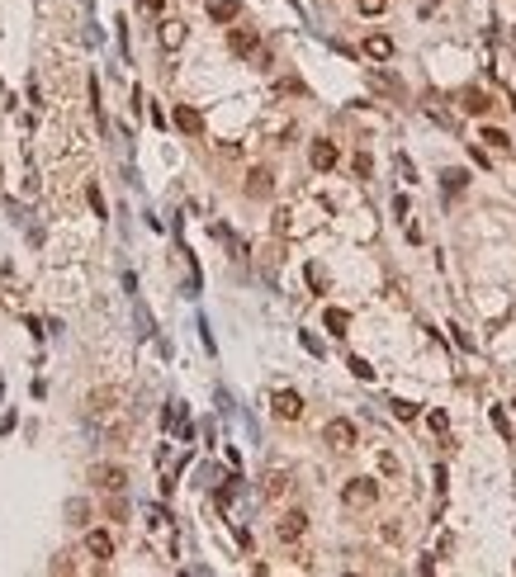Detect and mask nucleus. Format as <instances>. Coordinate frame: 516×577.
Returning a JSON list of instances; mask_svg holds the SVG:
<instances>
[{"label":"nucleus","mask_w":516,"mask_h":577,"mask_svg":"<svg viewBox=\"0 0 516 577\" xmlns=\"http://www.w3.org/2000/svg\"><path fill=\"white\" fill-rule=\"evenodd\" d=\"M440 180H445V189H450V194H460V189H464V180H469V175H464V171H445Z\"/></svg>","instance_id":"6ab92c4d"},{"label":"nucleus","mask_w":516,"mask_h":577,"mask_svg":"<svg viewBox=\"0 0 516 577\" xmlns=\"http://www.w3.org/2000/svg\"><path fill=\"white\" fill-rule=\"evenodd\" d=\"M289 492V473H266V497H284Z\"/></svg>","instance_id":"dca6fc26"},{"label":"nucleus","mask_w":516,"mask_h":577,"mask_svg":"<svg viewBox=\"0 0 516 577\" xmlns=\"http://www.w3.org/2000/svg\"><path fill=\"white\" fill-rule=\"evenodd\" d=\"M308 284H313V288H327V275L318 270V265H308Z\"/></svg>","instance_id":"5701e85b"},{"label":"nucleus","mask_w":516,"mask_h":577,"mask_svg":"<svg viewBox=\"0 0 516 577\" xmlns=\"http://www.w3.org/2000/svg\"><path fill=\"white\" fill-rule=\"evenodd\" d=\"M85 549H90V558H114V535L109 530H90L85 535Z\"/></svg>","instance_id":"9d476101"},{"label":"nucleus","mask_w":516,"mask_h":577,"mask_svg":"<svg viewBox=\"0 0 516 577\" xmlns=\"http://www.w3.org/2000/svg\"><path fill=\"white\" fill-rule=\"evenodd\" d=\"M322 440L332 449H341V454H346V449H355V426L346 417H336V421H327L322 426Z\"/></svg>","instance_id":"f03ea898"},{"label":"nucleus","mask_w":516,"mask_h":577,"mask_svg":"<svg viewBox=\"0 0 516 577\" xmlns=\"http://www.w3.org/2000/svg\"><path fill=\"white\" fill-rule=\"evenodd\" d=\"M355 10L375 19V15H384V10H388V0H355Z\"/></svg>","instance_id":"f3484780"},{"label":"nucleus","mask_w":516,"mask_h":577,"mask_svg":"<svg viewBox=\"0 0 516 577\" xmlns=\"http://www.w3.org/2000/svg\"><path fill=\"white\" fill-rule=\"evenodd\" d=\"M175 128L185 132V137H199V132H204V114L194 105H175Z\"/></svg>","instance_id":"0eeeda50"},{"label":"nucleus","mask_w":516,"mask_h":577,"mask_svg":"<svg viewBox=\"0 0 516 577\" xmlns=\"http://www.w3.org/2000/svg\"><path fill=\"white\" fill-rule=\"evenodd\" d=\"M303 530H308V516H303V511H284V516H280V525H275V535H280L284 544L303 540Z\"/></svg>","instance_id":"39448f33"},{"label":"nucleus","mask_w":516,"mask_h":577,"mask_svg":"<svg viewBox=\"0 0 516 577\" xmlns=\"http://www.w3.org/2000/svg\"><path fill=\"white\" fill-rule=\"evenodd\" d=\"M336 157H341V152H336V142H327V137H318V142L308 147V161H313V171H332V166H336Z\"/></svg>","instance_id":"423d86ee"},{"label":"nucleus","mask_w":516,"mask_h":577,"mask_svg":"<svg viewBox=\"0 0 516 577\" xmlns=\"http://www.w3.org/2000/svg\"><path fill=\"white\" fill-rule=\"evenodd\" d=\"M341 501H346V506H375V501H379V483H375V478H351L346 492H341Z\"/></svg>","instance_id":"f257e3e1"},{"label":"nucleus","mask_w":516,"mask_h":577,"mask_svg":"<svg viewBox=\"0 0 516 577\" xmlns=\"http://www.w3.org/2000/svg\"><path fill=\"white\" fill-rule=\"evenodd\" d=\"M227 48L237 57H251L261 48V33H256V28H232V33H227Z\"/></svg>","instance_id":"6e6552de"},{"label":"nucleus","mask_w":516,"mask_h":577,"mask_svg":"<svg viewBox=\"0 0 516 577\" xmlns=\"http://www.w3.org/2000/svg\"><path fill=\"white\" fill-rule=\"evenodd\" d=\"M270 407H275V417H280V421H299L303 417V397L294 393V388H280V393L270 397Z\"/></svg>","instance_id":"20e7f679"},{"label":"nucleus","mask_w":516,"mask_h":577,"mask_svg":"<svg viewBox=\"0 0 516 577\" xmlns=\"http://www.w3.org/2000/svg\"><path fill=\"white\" fill-rule=\"evenodd\" d=\"M162 48L166 53L185 48V24H180V19H162Z\"/></svg>","instance_id":"9b49d317"},{"label":"nucleus","mask_w":516,"mask_h":577,"mask_svg":"<svg viewBox=\"0 0 516 577\" xmlns=\"http://www.w3.org/2000/svg\"><path fill=\"white\" fill-rule=\"evenodd\" d=\"M355 175H360V180H370V171H375V161H370V152H355Z\"/></svg>","instance_id":"a211bd4d"},{"label":"nucleus","mask_w":516,"mask_h":577,"mask_svg":"<svg viewBox=\"0 0 516 577\" xmlns=\"http://www.w3.org/2000/svg\"><path fill=\"white\" fill-rule=\"evenodd\" d=\"M90 483H95L100 492H123L128 473L119 469V464H95V469H90Z\"/></svg>","instance_id":"7ed1b4c3"},{"label":"nucleus","mask_w":516,"mask_h":577,"mask_svg":"<svg viewBox=\"0 0 516 577\" xmlns=\"http://www.w3.org/2000/svg\"><path fill=\"white\" fill-rule=\"evenodd\" d=\"M237 15H242L237 0H209V19H214V24H232Z\"/></svg>","instance_id":"ddd939ff"},{"label":"nucleus","mask_w":516,"mask_h":577,"mask_svg":"<svg viewBox=\"0 0 516 577\" xmlns=\"http://www.w3.org/2000/svg\"><path fill=\"white\" fill-rule=\"evenodd\" d=\"M365 57L388 62V57H393V38H388V33H370V38H365Z\"/></svg>","instance_id":"f8f14e48"},{"label":"nucleus","mask_w":516,"mask_h":577,"mask_svg":"<svg viewBox=\"0 0 516 577\" xmlns=\"http://www.w3.org/2000/svg\"><path fill=\"white\" fill-rule=\"evenodd\" d=\"M483 142H488V147H512V142H507V132H497V128L483 132Z\"/></svg>","instance_id":"4be33fe9"},{"label":"nucleus","mask_w":516,"mask_h":577,"mask_svg":"<svg viewBox=\"0 0 516 577\" xmlns=\"http://www.w3.org/2000/svg\"><path fill=\"white\" fill-rule=\"evenodd\" d=\"M393 417L398 421H417V402H393Z\"/></svg>","instance_id":"412c9836"},{"label":"nucleus","mask_w":516,"mask_h":577,"mask_svg":"<svg viewBox=\"0 0 516 577\" xmlns=\"http://www.w3.org/2000/svg\"><path fill=\"white\" fill-rule=\"evenodd\" d=\"M351 374H355V379H365V384H370V379H375V369L365 365V360H360V355H351Z\"/></svg>","instance_id":"aec40b11"},{"label":"nucleus","mask_w":516,"mask_h":577,"mask_svg":"<svg viewBox=\"0 0 516 577\" xmlns=\"http://www.w3.org/2000/svg\"><path fill=\"white\" fill-rule=\"evenodd\" d=\"M460 100H464V114H488V109H492V100L483 95V90H474V85L464 90Z\"/></svg>","instance_id":"4468645a"},{"label":"nucleus","mask_w":516,"mask_h":577,"mask_svg":"<svg viewBox=\"0 0 516 577\" xmlns=\"http://www.w3.org/2000/svg\"><path fill=\"white\" fill-rule=\"evenodd\" d=\"M137 5H142V15H162L166 0H137Z\"/></svg>","instance_id":"b1692460"},{"label":"nucleus","mask_w":516,"mask_h":577,"mask_svg":"<svg viewBox=\"0 0 516 577\" xmlns=\"http://www.w3.org/2000/svg\"><path fill=\"white\" fill-rule=\"evenodd\" d=\"M346 327H351V313H341V308H327V331H332V336H346Z\"/></svg>","instance_id":"2eb2a0df"},{"label":"nucleus","mask_w":516,"mask_h":577,"mask_svg":"<svg viewBox=\"0 0 516 577\" xmlns=\"http://www.w3.org/2000/svg\"><path fill=\"white\" fill-rule=\"evenodd\" d=\"M246 194H251V199H270L275 194V175L266 171V166H256V171L246 175Z\"/></svg>","instance_id":"1a4fd4ad"}]
</instances>
